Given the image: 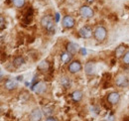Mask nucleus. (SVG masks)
Returning a JSON list of instances; mask_svg holds the SVG:
<instances>
[{"label":"nucleus","instance_id":"nucleus-1","mask_svg":"<svg viewBox=\"0 0 129 121\" xmlns=\"http://www.w3.org/2000/svg\"><path fill=\"white\" fill-rule=\"evenodd\" d=\"M56 20H54V17L52 15H45L41 19V25L43 28L50 33H55V28H56Z\"/></svg>","mask_w":129,"mask_h":121},{"label":"nucleus","instance_id":"nucleus-2","mask_svg":"<svg viewBox=\"0 0 129 121\" xmlns=\"http://www.w3.org/2000/svg\"><path fill=\"white\" fill-rule=\"evenodd\" d=\"M93 37L98 43H102L107 37V30L104 26H97L93 31Z\"/></svg>","mask_w":129,"mask_h":121},{"label":"nucleus","instance_id":"nucleus-3","mask_svg":"<svg viewBox=\"0 0 129 121\" xmlns=\"http://www.w3.org/2000/svg\"><path fill=\"white\" fill-rule=\"evenodd\" d=\"M79 15L82 17V18H85V19H88V18H91L93 17L94 15V12L93 10L89 7V6H86V5H83L79 8Z\"/></svg>","mask_w":129,"mask_h":121},{"label":"nucleus","instance_id":"nucleus-4","mask_svg":"<svg viewBox=\"0 0 129 121\" xmlns=\"http://www.w3.org/2000/svg\"><path fill=\"white\" fill-rule=\"evenodd\" d=\"M115 84L118 88H126L129 84V80L128 78L124 74H118L115 78Z\"/></svg>","mask_w":129,"mask_h":121},{"label":"nucleus","instance_id":"nucleus-5","mask_svg":"<svg viewBox=\"0 0 129 121\" xmlns=\"http://www.w3.org/2000/svg\"><path fill=\"white\" fill-rule=\"evenodd\" d=\"M43 113L40 108H34L29 114V121H42Z\"/></svg>","mask_w":129,"mask_h":121},{"label":"nucleus","instance_id":"nucleus-6","mask_svg":"<svg viewBox=\"0 0 129 121\" xmlns=\"http://www.w3.org/2000/svg\"><path fill=\"white\" fill-rule=\"evenodd\" d=\"M76 24V21L75 19L70 16V15H67L63 18V21H62V25L65 29H72Z\"/></svg>","mask_w":129,"mask_h":121},{"label":"nucleus","instance_id":"nucleus-7","mask_svg":"<svg viewBox=\"0 0 129 121\" xmlns=\"http://www.w3.org/2000/svg\"><path fill=\"white\" fill-rule=\"evenodd\" d=\"M81 68H82V66H81V62L79 60L71 62L70 64H69V68H68V70L71 74H77V72L81 70Z\"/></svg>","mask_w":129,"mask_h":121},{"label":"nucleus","instance_id":"nucleus-8","mask_svg":"<svg viewBox=\"0 0 129 121\" xmlns=\"http://www.w3.org/2000/svg\"><path fill=\"white\" fill-rule=\"evenodd\" d=\"M78 34L83 39H89V38L92 37V29L90 27H88V26H83V27H81L79 29Z\"/></svg>","mask_w":129,"mask_h":121},{"label":"nucleus","instance_id":"nucleus-9","mask_svg":"<svg viewBox=\"0 0 129 121\" xmlns=\"http://www.w3.org/2000/svg\"><path fill=\"white\" fill-rule=\"evenodd\" d=\"M32 90L34 91L35 93H37V94H43V93H45L47 91V86H46L45 82H40L36 84L35 86H33Z\"/></svg>","mask_w":129,"mask_h":121},{"label":"nucleus","instance_id":"nucleus-10","mask_svg":"<svg viewBox=\"0 0 129 121\" xmlns=\"http://www.w3.org/2000/svg\"><path fill=\"white\" fill-rule=\"evenodd\" d=\"M119 100H120V94L116 91H112L107 95V101L112 105L117 104Z\"/></svg>","mask_w":129,"mask_h":121},{"label":"nucleus","instance_id":"nucleus-11","mask_svg":"<svg viewBox=\"0 0 129 121\" xmlns=\"http://www.w3.org/2000/svg\"><path fill=\"white\" fill-rule=\"evenodd\" d=\"M4 88L7 90H14L18 88V82L16 80H7L5 82H4Z\"/></svg>","mask_w":129,"mask_h":121},{"label":"nucleus","instance_id":"nucleus-12","mask_svg":"<svg viewBox=\"0 0 129 121\" xmlns=\"http://www.w3.org/2000/svg\"><path fill=\"white\" fill-rule=\"evenodd\" d=\"M84 72L87 76H92L94 74L95 72V64L93 62H87L84 66Z\"/></svg>","mask_w":129,"mask_h":121},{"label":"nucleus","instance_id":"nucleus-13","mask_svg":"<svg viewBox=\"0 0 129 121\" xmlns=\"http://www.w3.org/2000/svg\"><path fill=\"white\" fill-rule=\"evenodd\" d=\"M78 50H79L78 45L76 44V43H74V42H70L67 45V51L70 54H72V55H76L77 52H78Z\"/></svg>","mask_w":129,"mask_h":121},{"label":"nucleus","instance_id":"nucleus-14","mask_svg":"<svg viewBox=\"0 0 129 121\" xmlns=\"http://www.w3.org/2000/svg\"><path fill=\"white\" fill-rule=\"evenodd\" d=\"M125 51H126V46H125V45H119V46L116 48V50H115V57H116L117 59L123 57L124 54L126 53Z\"/></svg>","mask_w":129,"mask_h":121},{"label":"nucleus","instance_id":"nucleus-15","mask_svg":"<svg viewBox=\"0 0 129 121\" xmlns=\"http://www.w3.org/2000/svg\"><path fill=\"white\" fill-rule=\"evenodd\" d=\"M72 57H73V55H72V54H70L68 51H66V52L62 53V54H61V56H60V58H61V62H62L63 64H68V62H70L71 60H72Z\"/></svg>","mask_w":129,"mask_h":121},{"label":"nucleus","instance_id":"nucleus-16","mask_svg":"<svg viewBox=\"0 0 129 121\" xmlns=\"http://www.w3.org/2000/svg\"><path fill=\"white\" fill-rule=\"evenodd\" d=\"M60 84L61 86L64 88H70L71 86H72V82H71V80L67 76H63L61 78V80H60Z\"/></svg>","mask_w":129,"mask_h":121},{"label":"nucleus","instance_id":"nucleus-17","mask_svg":"<svg viewBox=\"0 0 129 121\" xmlns=\"http://www.w3.org/2000/svg\"><path fill=\"white\" fill-rule=\"evenodd\" d=\"M82 96H83V93L80 90H75L73 93H72V98L74 101L76 102H78L82 99Z\"/></svg>","mask_w":129,"mask_h":121},{"label":"nucleus","instance_id":"nucleus-18","mask_svg":"<svg viewBox=\"0 0 129 121\" xmlns=\"http://www.w3.org/2000/svg\"><path fill=\"white\" fill-rule=\"evenodd\" d=\"M25 64V60H24V58L23 57H21V56H19V57H16L14 60H13V66H15V68H20L21 66H23Z\"/></svg>","mask_w":129,"mask_h":121},{"label":"nucleus","instance_id":"nucleus-19","mask_svg":"<svg viewBox=\"0 0 129 121\" xmlns=\"http://www.w3.org/2000/svg\"><path fill=\"white\" fill-rule=\"evenodd\" d=\"M49 62L48 60H42L40 64H39V66H38V68L39 70H43V72H45V70H47L48 68H49Z\"/></svg>","mask_w":129,"mask_h":121},{"label":"nucleus","instance_id":"nucleus-20","mask_svg":"<svg viewBox=\"0 0 129 121\" xmlns=\"http://www.w3.org/2000/svg\"><path fill=\"white\" fill-rule=\"evenodd\" d=\"M11 1H12L13 5L17 8H22L25 4V0H11Z\"/></svg>","mask_w":129,"mask_h":121},{"label":"nucleus","instance_id":"nucleus-21","mask_svg":"<svg viewBox=\"0 0 129 121\" xmlns=\"http://www.w3.org/2000/svg\"><path fill=\"white\" fill-rule=\"evenodd\" d=\"M122 62H123L124 64L129 66V51H127V52L124 54V56L122 57Z\"/></svg>","mask_w":129,"mask_h":121},{"label":"nucleus","instance_id":"nucleus-22","mask_svg":"<svg viewBox=\"0 0 129 121\" xmlns=\"http://www.w3.org/2000/svg\"><path fill=\"white\" fill-rule=\"evenodd\" d=\"M0 20H1L0 29H1V30H3V29H4V18H3V16H1V17H0Z\"/></svg>","mask_w":129,"mask_h":121},{"label":"nucleus","instance_id":"nucleus-23","mask_svg":"<svg viewBox=\"0 0 129 121\" xmlns=\"http://www.w3.org/2000/svg\"><path fill=\"white\" fill-rule=\"evenodd\" d=\"M46 121H57V119L54 118V117H52V116H49V117H47Z\"/></svg>","mask_w":129,"mask_h":121},{"label":"nucleus","instance_id":"nucleus-24","mask_svg":"<svg viewBox=\"0 0 129 121\" xmlns=\"http://www.w3.org/2000/svg\"><path fill=\"white\" fill-rule=\"evenodd\" d=\"M55 18H56V19H55V20H56V22H59V19H60V14H59V13H56V17H55Z\"/></svg>","mask_w":129,"mask_h":121},{"label":"nucleus","instance_id":"nucleus-25","mask_svg":"<svg viewBox=\"0 0 129 121\" xmlns=\"http://www.w3.org/2000/svg\"><path fill=\"white\" fill-rule=\"evenodd\" d=\"M81 53L85 55V54H86V51H85V49H81Z\"/></svg>","mask_w":129,"mask_h":121}]
</instances>
